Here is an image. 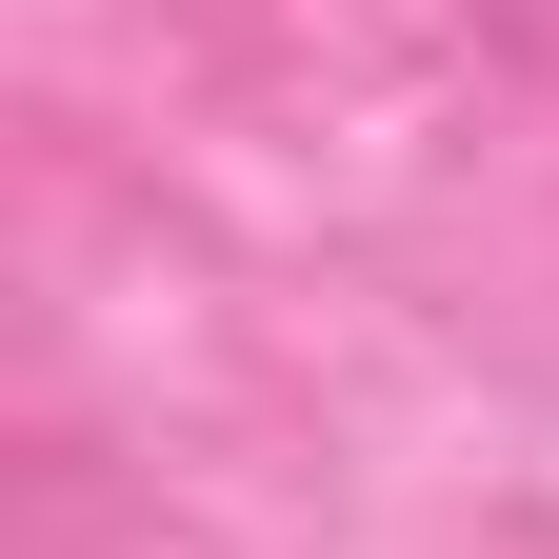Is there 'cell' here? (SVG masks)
<instances>
[{
    "label": "cell",
    "instance_id": "cell-1",
    "mask_svg": "<svg viewBox=\"0 0 559 559\" xmlns=\"http://www.w3.org/2000/svg\"><path fill=\"white\" fill-rule=\"evenodd\" d=\"M479 21H500V40H559V0H479Z\"/></svg>",
    "mask_w": 559,
    "mask_h": 559
}]
</instances>
